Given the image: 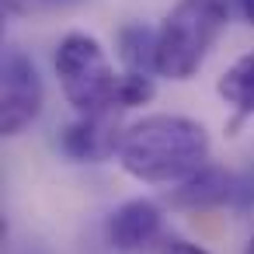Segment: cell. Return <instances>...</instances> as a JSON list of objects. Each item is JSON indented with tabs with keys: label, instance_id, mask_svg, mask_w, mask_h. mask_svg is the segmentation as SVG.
<instances>
[{
	"label": "cell",
	"instance_id": "4",
	"mask_svg": "<svg viewBox=\"0 0 254 254\" xmlns=\"http://www.w3.org/2000/svg\"><path fill=\"white\" fill-rule=\"evenodd\" d=\"M42 101L46 87L35 63L21 49H7L4 63H0V132L4 136L25 132L39 119Z\"/></svg>",
	"mask_w": 254,
	"mask_h": 254
},
{
	"label": "cell",
	"instance_id": "10",
	"mask_svg": "<svg viewBox=\"0 0 254 254\" xmlns=\"http://www.w3.org/2000/svg\"><path fill=\"white\" fill-rule=\"evenodd\" d=\"M153 77L150 73H122L119 77V112L122 108H136V105H146L153 98Z\"/></svg>",
	"mask_w": 254,
	"mask_h": 254
},
{
	"label": "cell",
	"instance_id": "9",
	"mask_svg": "<svg viewBox=\"0 0 254 254\" xmlns=\"http://www.w3.org/2000/svg\"><path fill=\"white\" fill-rule=\"evenodd\" d=\"M219 98L237 112V119H251L254 115V53L240 56L216 84Z\"/></svg>",
	"mask_w": 254,
	"mask_h": 254
},
{
	"label": "cell",
	"instance_id": "7",
	"mask_svg": "<svg viewBox=\"0 0 254 254\" xmlns=\"http://www.w3.org/2000/svg\"><path fill=\"white\" fill-rule=\"evenodd\" d=\"M233 185H237V174H230L216 164H205L195 174H188L185 181H178L167 191V198L178 209H212V205L233 202Z\"/></svg>",
	"mask_w": 254,
	"mask_h": 254
},
{
	"label": "cell",
	"instance_id": "15",
	"mask_svg": "<svg viewBox=\"0 0 254 254\" xmlns=\"http://www.w3.org/2000/svg\"><path fill=\"white\" fill-rule=\"evenodd\" d=\"M244 254H254V237H251V244H247V251Z\"/></svg>",
	"mask_w": 254,
	"mask_h": 254
},
{
	"label": "cell",
	"instance_id": "2",
	"mask_svg": "<svg viewBox=\"0 0 254 254\" xmlns=\"http://www.w3.org/2000/svg\"><path fill=\"white\" fill-rule=\"evenodd\" d=\"M226 21L230 11L223 0H181L157 28V73L171 80L195 77Z\"/></svg>",
	"mask_w": 254,
	"mask_h": 254
},
{
	"label": "cell",
	"instance_id": "1",
	"mask_svg": "<svg viewBox=\"0 0 254 254\" xmlns=\"http://www.w3.org/2000/svg\"><path fill=\"white\" fill-rule=\"evenodd\" d=\"M209 160V132L185 115H146L126 126L119 164L126 174L146 185L185 181Z\"/></svg>",
	"mask_w": 254,
	"mask_h": 254
},
{
	"label": "cell",
	"instance_id": "12",
	"mask_svg": "<svg viewBox=\"0 0 254 254\" xmlns=\"http://www.w3.org/2000/svg\"><path fill=\"white\" fill-rule=\"evenodd\" d=\"M233 205L237 209H254V164L237 174V185H233Z\"/></svg>",
	"mask_w": 254,
	"mask_h": 254
},
{
	"label": "cell",
	"instance_id": "8",
	"mask_svg": "<svg viewBox=\"0 0 254 254\" xmlns=\"http://www.w3.org/2000/svg\"><path fill=\"white\" fill-rule=\"evenodd\" d=\"M115 46L129 73H157V32L153 28H146L143 21L122 25L115 35Z\"/></svg>",
	"mask_w": 254,
	"mask_h": 254
},
{
	"label": "cell",
	"instance_id": "14",
	"mask_svg": "<svg viewBox=\"0 0 254 254\" xmlns=\"http://www.w3.org/2000/svg\"><path fill=\"white\" fill-rule=\"evenodd\" d=\"M240 11H244V18L254 25V0H240Z\"/></svg>",
	"mask_w": 254,
	"mask_h": 254
},
{
	"label": "cell",
	"instance_id": "6",
	"mask_svg": "<svg viewBox=\"0 0 254 254\" xmlns=\"http://www.w3.org/2000/svg\"><path fill=\"white\" fill-rule=\"evenodd\" d=\"M164 216L150 198H129L108 216V240L122 254H136L160 237Z\"/></svg>",
	"mask_w": 254,
	"mask_h": 254
},
{
	"label": "cell",
	"instance_id": "13",
	"mask_svg": "<svg viewBox=\"0 0 254 254\" xmlns=\"http://www.w3.org/2000/svg\"><path fill=\"white\" fill-rule=\"evenodd\" d=\"M164 254H209V251L198 247V244H191V240H171L164 247Z\"/></svg>",
	"mask_w": 254,
	"mask_h": 254
},
{
	"label": "cell",
	"instance_id": "5",
	"mask_svg": "<svg viewBox=\"0 0 254 254\" xmlns=\"http://www.w3.org/2000/svg\"><path fill=\"white\" fill-rule=\"evenodd\" d=\"M126 129L119 126V112H101V115H80L77 122H70L60 136V146L70 160H84V164H98L108 160L112 153L119 157Z\"/></svg>",
	"mask_w": 254,
	"mask_h": 254
},
{
	"label": "cell",
	"instance_id": "11",
	"mask_svg": "<svg viewBox=\"0 0 254 254\" xmlns=\"http://www.w3.org/2000/svg\"><path fill=\"white\" fill-rule=\"evenodd\" d=\"M84 4V0H4V11L14 18H35V14H56Z\"/></svg>",
	"mask_w": 254,
	"mask_h": 254
},
{
	"label": "cell",
	"instance_id": "3",
	"mask_svg": "<svg viewBox=\"0 0 254 254\" xmlns=\"http://www.w3.org/2000/svg\"><path fill=\"white\" fill-rule=\"evenodd\" d=\"M56 77L63 98L77 108V115L119 112V77L98 39L84 32H70L56 46Z\"/></svg>",
	"mask_w": 254,
	"mask_h": 254
}]
</instances>
